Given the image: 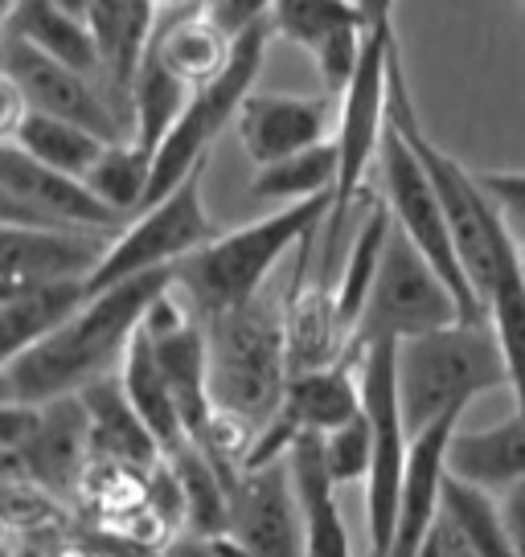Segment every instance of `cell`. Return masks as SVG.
Masks as SVG:
<instances>
[{
	"instance_id": "obj_1",
	"label": "cell",
	"mask_w": 525,
	"mask_h": 557,
	"mask_svg": "<svg viewBox=\"0 0 525 557\" xmlns=\"http://www.w3.org/2000/svg\"><path fill=\"white\" fill-rule=\"evenodd\" d=\"M176 283V267H160L148 275L123 278L115 287L90 292L83 312L71 324L46 336L41 345L25 348L21 357H9L0 369L4 401L41 406V401L83 394L99 377L120 373V361L132 336L141 332L148 308Z\"/></svg>"
},
{
	"instance_id": "obj_2",
	"label": "cell",
	"mask_w": 525,
	"mask_h": 557,
	"mask_svg": "<svg viewBox=\"0 0 525 557\" xmlns=\"http://www.w3.org/2000/svg\"><path fill=\"white\" fill-rule=\"evenodd\" d=\"M390 123L411 139V148L419 152L423 169L431 176V185L439 193V206H443V218H448V230H452L455 255L468 271V283H473L480 308L489 304L492 287L517 271V255L522 246L509 234L505 218L497 201L489 197V189L480 185V173L460 164L452 152H443L436 139L423 132L419 111H415V95L406 87V70H403V50H394L390 58Z\"/></svg>"
},
{
	"instance_id": "obj_3",
	"label": "cell",
	"mask_w": 525,
	"mask_h": 557,
	"mask_svg": "<svg viewBox=\"0 0 525 557\" xmlns=\"http://www.w3.org/2000/svg\"><path fill=\"white\" fill-rule=\"evenodd\" d=\"M329 213H333V193L316 201L280 206L276 213L246 222L230 234H213L210 243L176 267V287L190 296L202 320L234 312L267 292L271 271L296 246L316 238V230L329 222Z\"/></svg>"
},
{
	"instance_id": "obj_4",
	"label": "cell",
	"mask_w": 525,
	"mask_h": 557,
	"mask_svg": "<svg viewBox=\"0 0 525 557\" xmlns=\"http://www.w3.org/2000/svg\"><path fill=\"white\" fill-rule=\"evenodd\" d=\"M399 401L411 438L443 418H460L480 394L509 389V369L489 320H455L448 329L394 345Z\"/></svg>"
},
{
	"instance_id": "obj_5",
	"label": "cell",
	"mask_w": 525,
	"mask_h": 557,
	"mask_svg": "<svg viewBox=\"0 0 525 557\" xmlns=\"http://www.w3.org/2000/svg\"><path fill=\"white\" fill-rule=\"evenodd\" d=\"M206 332H210L213 410L259 435L280 414L288 382H292L283 299L262 292L243 308L206 320Z\"/></svg>"
},
{
	"instance_id": "obj_6",
	"label": "cell",
	"mask_w": 525,
	"mask_h": 557,
	"mask_svg": "<svg viewBox=\"0 0 525 557\" xmlns=\"http://www.w3.org/2000/svg\"><path fill=\"white\" fill-rule=\"evenodd\" d=\"M276 34L271 21L262 17L255 25H246L243 34H234V53L230 66L190 95L185 111L176 115V123L169 127V136L160 139L157 157H152V189H148V206H157L160 197L185 181L190 173L206 169L210 160L213 139L227 132L230 123H239L246 95L255 90V78L262 70V53H267V37ZM144 206V209H148Z\"/></svg>"
},
{
	"instance_id": "obj_7",
	"label": "cell",
	"mask_w": 525,
	"mask_h": 557,
	"mask_svg": "<svg viewBox=\"0 0 525 557\" xmlns=\"http://www.w3.org/2000/svg\"><path fill=\"white\" fill-rule=\"evenodd\" d=\"M455 320H468V315H464V304L452 292V283L423 259L415 243L394 222L382 271L369 287L366 312L353 332V352L362 357L366 348L403 345L411 336L448 329Z\"/></svg>"
},
{
	"instance_id": "obj_8",
	"label": "cell",
	"mask_w": 525,
	"mask_h": 557,
	"mask_svg": "<svg viewBox=\"0 0 525 557\" xmlns=\"http://www.w3.org/2000/svg\"><path fill=\"white\" fill-rule=\"evenodd\" d=\"M4 459L9 468H25V484L50 496H74L87 468L95 463L90 447V414L83 394L21 406L4 401Z\"/></svg>"
},
{
	"instance_id": "obj_9",
	"label": "cell",
	"mask_w": 525,
	"mask_h": 557,
	"mask_svg": "<svg viewBox=\"0 0 525 557\" xmlns=\"http://www.w3.org/2000/svg\"><path fill=\"white\" fill-rule=\"evenodd\" d=\"M362 398H366V418L374 431V463L366 480V545L369 557H390L406 459H411V431H406L403 401H399L394 345L362 352Z\"/></svg>"
},
{
	"instance_id": "obj_10",
	"label": "cell",
	"mask_w": 525,
	"mask_h": 557,
	"mask_svg": "<svg viewBox=\"0 0 525 557\" xmlns=\"http://www.w3.org/2000/svg\"><path fill=\"white\" fill-rule=\"evenodd\" d=\"M378 173H382L386 206L394 213L399 230L415 243V250H419L423 259L452 283V292L460 296V304H464V315H468V320H485V308H480L473 283H468V271H464V262L455 255L452 230H448V218H443L436 185H431V176L423 169L419 152L411 148V139H406L394 123H386L382 152H378Z\"/></svg>"
},
{
	"instance_id": "obj_11",
	"label": "cell",
	"mask_w": 525,
	"mask_h": 557,
	"mask_svg": "<svg viewBox=\"0 0 525 557\" xmlns=\"http://www.w3.org/2000/svg\"><path fill=\"white\" fill-rule=\"evenodd\" d=\"M202 173L206 169L190 173L169 197L141 209V218H132L115 234L107 259L90 275V292H103V287H115L123 278L148 275L160 267H181L193 250L210 243L213 222L206 213V201H202Z\"/></svg>"
},
{
	"instance_id": "obj_12",
	"label": "cell",
	"mask_w": 525,
	"mask_h": 557,
	"mask_svg": "<svg viewBox=\"0 0 525 557\" xmlns=\"http://www.w3.org/2000/svg\"><path fill=\"white\" fill-rule=\"evenodd\" d=\"M0 218L4 226H46V230H103L120 234L132 218L107 206L83 176L58 173L50 164L4 144L0 152Z\"/></svg>"
},
{
	"instance_id": "obj_13",
	"label": "cell",
	"mask_w": 525,
	"mask_h": 557,
	"mask_svg": "<svg viewBox=\"0 0 525 557\" xmlns=\"http://www.w3.org/2000/svg\"><path fill=\"white\" fill-rule=\"evenodd\" d=\"M4 78L25 95L29 111L90 127L107 144H123V139L136 136V123L127 115V107L99 78L41 53L25 37L4 34Z\"/></svg>"
},
{
	"instance_id": "obj_14",
	"label": "cell",
	"mask_w": 525,
	"mask_h": 557,
	"mask_svg": "<svg viewBox=\"0 0 525 557\" xmlns=\"http://www.w3.org/2000/svg\"><path fill=\"white\" fill-rule=\"evenodd\" d=\"M271 29L313 58L320 90L341 99L366 50V17L353 0H276Z\"/></svg>"
},
{
	"instance_id": "obj_15",
	"label": "cell",
	"mask_w": 525,
	"mask_h": 557,
	"mask_svg": "<svg viewBox=\"0 0 525 557\" xmlns=\"http://www.w3.org/2000/svg\"><path fill=\"white\" fill-rule=\"evenodd\" d=\"M227 533L243 545L246 557H304V512L288 455L239 480Z\"/></svg>"
},
{
	"instance_id": "obj_16",
	"label": "cell",
	"mask_w": 525,
	"mask_h": 557,
	"mask_svg": "<svg viewBox=\"0 0 525 557\" xmlns=\"http://www.w3.org/2000/svg\"><path fill=\"white\" fill-rule=\"evenodd\" d=\"M239 144L255 169L276 164L283 157L308 152L316 144H329L337 132L333 95H283V90H251L239 111Z\"/></svg>"
},
{
	"instance_id": "obj_17",
	"label": "cell",
	"mask_w": 525,
	"mask_h": 557,
	"mask_svg": "<svg viewBox=\"0 0 525 557\" xmlns=\"http://www.w3.org/2000/svg\"><path fill=\"white\" fill-rule=\"evenodd\" d=\"M115 234L103 230H46V226H4L0 230V296L62 283V278H90L107 259Z\"/></svg>"
},
{
	"instance_id": "obj_18",
	"label": "cell",
	"mask_w": 525,
	"mask_h": 557,
	"mask_svg": "<svg viewBox=\"0 0 525 557\" xmlns=\"http://www.w3.org/2000/svg\"><path fill=\"white\" fill-rule=\"evenodd\" d=\"M313 246L316 238L304 250L296 278H292V287L283 296V329H288V366H292V377L296 373H313V369L341 366V361H357L353 332L341 320V308H337V296L329 292V283H304Z\"/></svg>"
},
{
	"instance_id": "obj_19",
	"label": "cell",
	"mask_w": 525,
	"mask_h": 557,
	"mask_svg": "<svg viewBox=\"0 0 525 557\" xmlns=\"http://www.w3.org/2000/svg\"><path fill=\"white\" fill-rule=\"evenodd\" d=\"M460 431V418H443L411 438L403 496H399V524L390 557H419L443 517V484H448V451Z\"/></svg>"
},
{
	"instance_id": "obj_20",
	"label": "cell",
	"mask_w": 525,
	"mask_h": 557,
	"mask_svg": "<svg viewBox=\"0 0 525 557\" xmlns=\"http://www.w3.org/2000/svg\"><path fill=\"white\" fill-rule=\"evenodd\" d=\"M83 401H87V414H90V447H95L99 463L148 475V471L160 468L169 459L164 447L157 443V435L148 431V422L136 414V406L123 394L120 373L87 385Z\"/></svg>"
},
{
	"instance_id": "obj_21",
	"label": "cell",
	"mask_w": 525,
	"mask_h": 557,
	"mask_svg": "<svg viewBox=\"0 0 525 557\" xmlns=\"http://www.w3.org/2000/svg\"><path fill=\"white\" fill-rule=\"evenodd\" d=\"M87 21L95 41H99L107 87L132 115V83L141 74L144 53H148L160 25L157 0H90Z\"/></svg>"
},
{
	"instance_id": "obj_22",
	"label": "cell",
	"mask_w": 525,
	"mask_h": 557,
	"mask_svg": "<svg viewBox=\"0 0 525 557\" xmlns=\"http://www.w3.org/2000/svg\"><path fill=\"white\" fill-rule=\"evenodd\" d=\"M148 50L157 53L181 83H190L197 90L206 87V83H213L230 66L234 34L213 17L210 0H202V4L169 9V17L157 25V37H152Z\"/></svg>"
},
{
	"instance_id": "obj_23",
	"label": "cell",
	"mask_w": 525,
	"mask_h": 557,
	"mask_svg": "<svg viewBox=\"0 0 525 557\" xmlns=\"http://www.w3.org/2000/svg\"><path fill=\"white\" fill-rule=\"evenodd\" d=\"M296 480L300 512H304V557H357L337 508V480L325 459V438L300 435L288 451Z\"/></svg>"
},
{
	"instance_id": "obj_24",
	"label": "cell",
	"mask_w": 525,
	"mask_h": 557,
	"mask_svg": "<svg viewBox=\"0 0 525 557\" xmlns=\"http://www.w3.org/2000/svg\"><path fill=\"white\" fill-rule=\"evenodd\" d=\"M87 299L90 278H62V283H37V287H21V292H4L0 296V352H4V361L41 345L62 324H71Z\"/></svg>"
},
{
	"instance_id": "obj_25",
	"label": "cell",
	"mask_w": 525,
	"mask_h": 557,
	"mask_svg": "<svg viewBox=\"0 0 525 557\" xmlns=\"http://www.w3.org/2000/svg\"><path fill=\"white\" fill-rule=\"evenodd\" d=\"M4 34L25 37L41 53H50V58H58V62H66L74 70H83V74L99 78L107 87L103 58H99V41L90 34V21L83 13L66 9L62 0H9Z\"/></svg>"
},
{
	"instance_id": "obj_26",
	"label": "cell",
	"mask_w": 525,
	"mask_h": 557,
	"mask_svg": "<svg viewBox=\"0 0 525 557\" xmlns=\"http://www.w3.org/2000/svg\"><path fill=\"white\" fill-rule=\"evenodd\" d=\"M120 385H123V394H127V401L136 406V414L148 422V431L157 435L164 455H173L176 447L190 443V426H185V418H181L173 385H169L164 369H160V357H157V348H152V336L144 332V324H141V332L132 336L127 352H123Z\"/></svg>"
},
{
	"instance_id": "obj_27",
	"label": "cell",
	"mask_w": 525,
	"mask_h": 557,
	"mask_svg": "<svg viewBox=\"0 0 525 557\" xmlns=\"http://www.w3.org/2000/svg\"><path fill=\"white\" fill-rule=\"evenodd\" d=\"M448 471L489 492H505L525 480V414H513L489 431H455Z\"/></svg>"
},
{
	"instance_id": "obj_28",
	"label": "cell",
	"mask_w": 525,
	"mask_h": 557,
	"mask_svg": "<svg viewBox=\"0 0 525 557\" xmlns=\"http://www.w3.org/2000/svg\"><path fill=\"white\" fill-rule=\"evenodd\" d=\"M390 234H394V213L386 206V197H369V209L362 218V226L353 234L350 250H345V267L337 275V308H341V320L350 324V332H357V320L366 312V299L374 278L382 271L386 246H390Z\"/></svg>"
},
{
	"instance_id": "obj_29",
	"label": "cell",
	"mask_w": 525,
	"mask_h": 557,
	"mask_svg": "<svg viewBox=\"0 0 525 557\" xmlns=\"http://www.w3.org/2000/svg\"><path fill=\"white\" fill-rule=\"evenodd\" d=\"M4 144H17L21 152H29L41 164H50L58 173L83 176V181L107 152V139L95 136L90 127H78V123L58 120V115H41V111H29L17 123V132L4 136Z\"/></svg>"
},
{
	"instance_id": "obj_30",
	"label": "cell",
	"mask_w": 525,
	"mask_h": 557,
	"mask_svg": "<svg viewBox=\"0 0 525 557\" xmlns=\"http://www.w3.org/2000/svg\"><path fill=\"white\" fill-rule=\"evenodd\" d=\"M337 173H341V160H337V144H316L308 152L296 157H283L276 164H262L251 176V197L255 201H283V206H296V201H316V197H329L337 193Z\"/></svg>"
},
{
	"instance_id": "obj_31",
	"label": "cell",
	"mask_w": 525,
	"mask_h": 557,
	"mask_svg": "<svg viewBox=\"0 0 525 557\" xmlns=\"http://www.w3.org/2000/svg\"><path fill=\"white\" fill-rule=\"evenodd\" d=\"M176 484L185 492V533H227L230 529V484L210 455L197 443H185L169 455Z\"/></svg>"
},
{
	"instance_id": "obj_32",
	"label": "cell",
	"mask_w": 525,
	"mask_h": 557,
	"mask_svg": "<svg viewBox=\"0 0 525 557\" xmlns=\"http://www.w3.org/2000/svg\"><path fill=\"white\" fill-rule=\"evenodd\" d=\"M190 95H193L190 83H181L152 50L144 53L141 74H136V83H132V120H136V136L132 139L157 157L160 139L169 136V127H173L176 115L185 111Z\"/></svg>"
},
{
	"instance_id": "obj_33",
	"label": "cell",
	"mask_w": 525,
	"mask_h": 557,
	"mask_svg": "<svg viewBox=\"0 0 525 557\" xmlns=\"http://www.w3.org/2000/svg\"><path fill=\"white\" fill-rule=\"evenodd\" d=\"M443 517L468 537L480 557H517V545L509 537L505 517H501V500L489 487H476L468 480H455L448 471L443 484Z\"/></svg>"
},
{
	"instance_id": "obj_34",
	"label": "cell",
	"mask_w": 525,
	"mask_h": 557,
	"mask_svg": "<svg viewBox=\"0 0 525 557\" xmlns=\"http://www.w3.org/2000/svg\"><path fill=\"white\" fill-rule=\"evenodd\" d=\"M87 185L107 206H115L120 213H136L148 206V189H152V152L141 148L136 139L123 144H107V152L99 157V164L87 173Z\"/></svg>"
},
{
	"instance_id": "obj_35",
	"label": "cell",
	"mask_w": 525,
	"mask_h": 557,
	"mask_svg": "<svg viewBox=\"0 0 525 557\" xmlns=\"http://www.w3.org/2000/svg\"><path fill=\"white\" fill-rule=\"evenodd\" d=\"M485 320L497 332V345L509 369V394L517 401V414H525V278L522 259L517 271H509L497 287H492L489 304H485Z\"/></svg>"
},
{
	"instance_id": "obj_36",
	"label": "cell",
	"mask_w": 525,
	"mask_h": 557,
	"mask_svg": "<svg viewBox=\"0 0 525 557\" xmlns=\"http://www.w3.org/2000/svg\"><path fill=\"white\" fill-rule=\"evenodd\" d=\"M325 438V459H329V471H333L337 487L345 484H366L369 480V463H374V431H369V418L366 410L329 431Z\"/></svg>"
},
{
	"instance_id": "obj_37",
	"label": "cell",
	"mask_w": 525,
	"mask_h": 557,
	"mask_svg": "<svg viewBox=\"0 0 525 557\" xmlns=\"http://www.w3.org/2000/svg\"><path fill=\"white\" fill-rule=\"evenodd\" d=\"M476 173H480V185L489 189V197L501 209L509 234L517 243H525V173H517V169H497V173L476 169Z\"/></svg>"
},
{
	"instance_id": "obj_38",
	"label": "cell",
	"mask_w": 525,
	"mask_h": 557,
	"mask_svg": "<svg viewBox=\"0 0 525 557\" xmlns=\"http://www.w3.org/2000/svg\"><path fill=\"white\" fill-rule=\"evenodd\" d=\"M160 557H246V549L230 533H176Z\"/></svg>"
},
{
	"instance_id": "obj_39",
	"label": "cell",
	"mask_w": 525,
	"mask_h": 557,
	"mask_svg": "<svg viewBox=\"0 0 525 557\" xmlns=\"http://www.w3.org/2000/svg\"><path fill=\"white\" fill-rule=\"evenodd\" d=\"M210 9H213V17L222 21L230 34H243L246 25L271 17L276 0H210Z\"/></svg>"
},
{
	"instance_id": "obj_40",
	"label": "cell",
	"mask_w": 525,
	"mask_h": 557,
	"mask_svg": "<svg viewBox=\"0 0 525 557\" xmlns=\"http://www.w3.org/2000/svg\"><path fill=\"white\" fill-rule=\"evenodd\" d=\"M501 500V517H505V529L513 545H517V557H525V480L509 484L505 492H497Z\"/></svg>"
},
{
	"instance_id": "obj_41",
	"label": "cell",
	"mask_w": 525,
	"mask_h": 557,
	"mask_svg": "<svg viewBox=\"0 0 525 557\" xmlns=\"http://www.w3.org/2000/svg\"><path fill=\"white\" fill-rule=\"evenodd\" d=\"M353 4L362 9L369 34H394V4L399 0H353Z\"/></svg>"
},
{
	"instance_id": "obj_42",
	"label": "cell",
	"mask_w": 525,
	"mask_h": 557,
	"mask_svg": "<svg viewBox=\"0 0 525 557\" xmlns=\"http://www.w3.org/2000/svg\"><path fill=\"white\" fill-rule=\"evenodd\" d=\"M439 533H443V557H480L473 545H468V537H464L448 517L439 521Z\"/></svg>"
},
{
	"instance_id": "obj_43",
	"label": "cell",
	"mask_w": 525,
	"mask_h": 557,
	"mask_svg": "<svg viewBox=\"0 0 525 557\" xmlns=\"http://www.w3.org/2000/svg\"><path fill=\"white\" fill-rule=\"evenodd\" d=\"M185 4H202V0H157V9H164V13L169 9H185Z\"/></svg>"
},
{
	"instance_id": "obj_44",
	"label": "cell",
	"mask_w": 525,
	"mask_h": 557,
	"mask_svg": "<svg viewBox=\"0 0 525 557\" xmlns=\"http://www.w3.org/2000/svg\"><path fill=\"white\" fill-rule=\"evenodd\" d=\"M522 246V255H517V259H522V278H525V243H517Z\"/></svg>"
},
{
	"instance_id": "obj_45",
	"label": "cell",
	"mask_w": 525,
	"mask_h": 557,
	"mask_svg": "<svg viewBox=\"0 0 525 557\" xmlns=\"http://www.w3.org/2000/svg\"><path fill=\"white\" fill-rule=\"evenodd\" d=\"M107 557H136V554H107Z\"/></svg>"
},
{
	"instance_id": "obj_46",
	"label": "cell",
	"mask_w": 525,
	"mask_h": 557,
	"mask_svg": "<svg viewBox=\"0 0 525 557\" xmlns=\"http://www.w3.org/2000/svg\"><path fill=\"white\" fill-rule=\"evenodd\" d=\"M522 4H525V0H522Z\"/></svg>"
}]
</instances>
